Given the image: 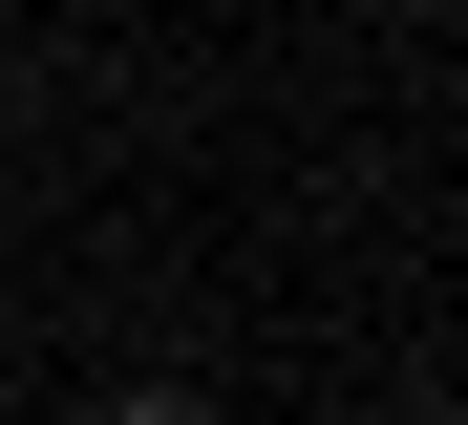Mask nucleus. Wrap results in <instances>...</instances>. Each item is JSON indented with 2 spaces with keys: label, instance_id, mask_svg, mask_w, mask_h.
<instances>
[{
  "label": "nucleus",
  "instance_id": "f257e3e1",
  "mask_svg": "<svg viewBox=\"0 0 468 425\" xmlns=\"http://www.w3.org/2000/svg\"><path fill=\"white\" fill-rule=\"evenodd\" d=\"M128 425H213V404H128Z\"/></svg>",
  "mask_w": 468,
  "mask_h": 425
}]
</instances>
